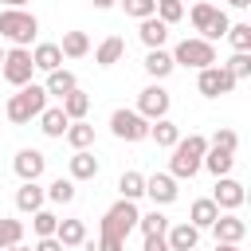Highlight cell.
I'll use <instances>...</instances> for the list:
<instances>
[{"label":"cell","mask_w":251,"mask_h":251,"mask_svg":"<svg viewBox=\"0 0 251 251\" xmlns=\"http://www.w3.org/2000/svg\"><path fill=\"white\" fill-rule=\"evenodd\" d=\"M192 251H200V247H192Z\"/></svg>","instance_id":"f907efd6"},{"label":"cell","mask_w":251,"mask_h":251,"mask_svg":"<svg viewBox=\"0 0 251 251\" xmlns=\"http://www.w3.org/2000/svg\"><path fill=\"white\" fill-rule=\"evenodd\" d=\"M27 0H4V8H24Z\"/></svg>","instance_id":"c3c4849f"},{"label":"cell","mask_w":251,"mask_h":251,"mask_svg":"<svg viewBox=\"0 0 251 251\" xmlns=\"http://www.w3.org/2000/svg\"><path fill=\"white\" fill-rule=\"evenodd\" d=\"M86 110H90V94H82L78 86H75L71 94H63V114H67L71 122H82Z\"/></svg>","instance_id":"83f0119b"},{"label":"cell","mask_w":251,"mask_h":251,"mask_svg":"<svg viewBox=\"0 0 251 251\" xmlns=\"http://www.w3.org/2000/svg\"><path fill=\"white\" fill-rule=\"evenodd\" d=\"M122 247H126V239H114V235H102L94 251H122Z\"/></svg>","instance_id":"b9f144b4"},{"label":"cell","mask_w":251,"mask_h":251,"mask_svg":"<svg viewBox=\"0 0 251 251\" xmlns=\"http://www.w3.org/2000/svg\"><path fill=\"white\" fill-rule=\"evenodd\" d=\"M43 192H47V200H51V204H71V200L78 196V188H75V180H71V176L51 180V188H43Z\"/></svg>","instance_id":"4dcf8cb0"},{"label":"cell","mask_w":251,"mask_h":251,"mask_svg":"<svg viewBox=\"0 0 251 251\" xmlns=\"http://www.w3.org/2000/svg\"><path fill=\"white\" fill-rule=\"evenodd\" d=\"M227 8H239L243 12V8H251V0H227Z\"/></svg>","instance_id":"bcb514c9"},{"label":"cell","mask_w":251,"mask_h":251,"mask_svg":"<svg viewBox=\"0 0 251 251\" xmlns=\"http://www.w3.org/2000/svg\"><path fill=\"white\" fill-rule=\"evenodd\" d=\"M243 196H247V192H243V184H239V180H231V176H220L208 200H212L220 212H235V208L243 204Z\"/></svg>","instance_id":"30bf717a"},{"label":"cell","mask_w":251,"mask_h":251,"mask_svg":"<svg viewBox=\"0 0 251 251\" xmlns=\"http://www.w3.org/2000/svg\"><path fill=\"white\" fill-rule=\"evenodd\" d=\"M4 251H31L27 243H12V247H4Z\"/></svg>","instance_id":"7dc6e473"},{"label":"cell","mask_w":251,"mask_h":251,"mask_svg":"<svg viewBox=\"0 0 251 251\" xmlns=\"http://www.w3.org/2000/svg\"><path fill=\"white\" fill-rule=\"evenodd\" d=\"M63 137H67L71 149H90V145H94V126H86V122H71Z\"/></svg>","instance_id":"f546056e"},{"label":"cell","mask_w":251,"mask_h":251,"mask_svg":"<svg viewBox=\"0 0 251 251\" xmlns=\"http://www.w3.org/2000/svg\"><path fill=\"white\" fill-rule=\"evenodd\" d=\"M47 110V90L43 86H35V82H27V86H20L12 98H8V106H4V114H8V122L12 126H27L31 118H39Z\"/></svg>","instance_id":"7a4b0ae2"},{"label":"cell","mask_w":251,"mask_h":251,"mask_svg":"<svg viewBox=\"0 0 251 251\" xmlns=\"http://www.w3.org/2000/svg\"><path fill=\"white\" fill-rule=\"evenodd\" d=\"M169 106H173V98H169V90H165L161 82H153V86H145V90L137 94V114H141L145 122L169 118Z\"/></svg>","instance_id":"ba28073f"},{"label":"cell","mask_w":251,"mask_h":251,"mask_svg":"<svg viewBox=\"0 0 251 251\" xmlns=\"http://www.w3.org/2000/svg\"><path fill=\"white\" fill-rule=\"evenodd\" d=\"M78 82H75V75L67 71V67H59V71H51L47 75V82H43V90H47V98L55 94V98H63V94H71Z\"/></svg>","instance_id":"484cf974"},{"label":"cell","mask_w":251,"mask_h":251,"mask_svg":"<svg viewBox=\"0 0 251 251\" xmlns=\"http://www.w3.org/2000/svg\"><path fill=\"white\" fill-rule=\"evenodd\" d=\"M31 63H35V71H43V75L59 71V67H63V51H59V43H39V47L31 51Z\"/></svg>","instance_id":"d6986e66"},{"label":"cell","mask_w":251,"mask_h":251,"mask_svg":"<svg viewBox=\"0 0 251 251\" xmlns=\"http://www.w3.org/2000/svg\"><path fill=\"white\" fill-rule=\"evenodd\" d=\"M90 4H94V8H98V12H106V8H114V4H118V0H90Z\"/></svg>","instance_id":"f6af8a7d"},{"label":"cell","mask_w":251,"mask_h":251,"mask_svg":"<svg viewBox=\"0 0 251 251\" xmlns=\"http://www.w3.org/2000/svg\"><path fill=\"white\" fill-rule=\"evenodd\" d=\"M67 126H71V118L63 114V106H47V110L39 114V129H43L47 137H63Z\"/></svg>","instance_id":"44dd1931"},{"label":"cell","mask_w":251,"mask_h":251,"mask_svg":"<svg viewBox=\"0 0 251 251\" xmlns=\"http://www.w3.org/2000/svg\"><path fill=\"white\" fill-rule=\"evenodd\" d=\"M12 243H24V220H8V216H0V251L12 247Z\"/></svg>","instance_id":"836d02e7"},{"label":"cell","mask_w":251,"mask_h":251,"mask_svg":"<svg viewBox=\"0 0 251 251\" xmlns=\"http://www.w3.org/2000/svg\"><path fill=\"white\" fill-rule=\"evenodd\" d=\"M137 35H141V43H145L149 51H157V47H165V39H169V24H161L157 16H149V20H141Z\"/></svg>","instance_id":"ac0fdd59"},{"label":"cell","mask_w":251,"mask_h":251,"mask_svg":"<svg viewBox=\"0 0 251 251\" xmlns=\"http://www.w3.org/2000/svg\"><path fill=\"white\" fill-rule=\"evenodd\" d=\"M137 204L133 200H118V204H110L106 208V216H102V235H114V239H126L133 227H137Z\"/></svg>","instance_id":"5b68a950"},{"label":"cell","mask_w":251,"mask_h":251,"mask_svg":"<svg viewBox=\"0 0 251 251\" xmlns=\"http://www.w3.org/2000/svg\"><path fill=\"white\" fill-rule=\"evenodd\" d=\"M55 239H59L63 247H82V243H86V224H82V220H59Z\"/></svg>","instance_id":"7402d4cb"},{"label":"cell","mask_w":251,"mask_h":251,"mask_svg":"<svg viewBox=\"0 0 251 251\" xmlns=\"http://www.w3.org/2000/svg\"><path fill=\"white\" fill-rule=\"evenodd\" d=\"M212 235H216V243H239V239L247 235V224H243L235 212H220L216 224H212Z\"/></svg>","instance_id":"7c38bea8"},{"label":"cell","mask_w":251,"mask_h":251,"mask_svg":"<svg viewBox=\"0 0 251 251\" xmlns=\"http://www.w3.org/2000/svg\"><path fill=\"white\" fill-rule=\"evenodd\" d=\"M216 216H220V208H216V204L204 196V200H196V204H192V212H188V224H192L196 231H204V227H212V224H216Z\"/></svg>","instance_id":"4316f807"},{"label":"cell","mask_w":251,"mask_h":251,"mask_svg":"<svg viewBox=\"0 0 251 251\" xmlns=\"http://www.w3.org/2000/svg\"><path fill=\"white\" fill-rule=\"evenodd\" d=\"M118 192H122V200H133V204H137V200L145 196V176L133 173V169L122 173V176H118Z\"/></svg>","instance_id":"f1b7e54d"},{"label":"cell","mask_w":251,"mask_h":251,"mask_svg":"<svg viewBox=\"0 0 251 251\" xmlns=\"http://www.w3.org/2000/svg\"><path fill=\"white\" fill-rule=\"evenodd\" d=\"M180 16H184V0H157V20H161V24L173 27Z\"/></svg>","instance_id":"d590c367"},{"label":"cell","mask_w":251,"mask_h":251,"mask_svg":"<svg viewBox=\"0 0 251 251\" xmlns=\"http://www.w3.org/2000/svg\"><path fill=\"white\" fill-rule=\"evenodd\" d=\"M110 129H114L118 141H145L149 137V122L137 110H126V106L110 114Z\"/></svg>","instance_id":"52a82bcc"},{"label":"cell","mask_w":251,"mask_h":251,"mask_svg":"<svg viewBox=\"0 0 251 251\" xmlns=\"http://www.w3.org/2000/svg\"><path fill=\"white\" fill-rule=\"evenodd\" d=\"M196 90H200L204 98H220V94H231V90H235V78L216 63V67L196 71Z\"/></svg>","instance_id":"9c48e42d"},{"label":"cell","mask_w":251,"mask_h":251,"mask_svg":"<svg viewBox=\"0 0 251 251\" xmlns=\"http://www.w3.org/2000/svg\"><path fill=\"white\" fill-rule=\"evenodd\" d=\"M165 243H169V251H192V247L200 243V231H196L188 220H184V224H169Z\"/></svg>","instance_id":"5bb4252c"},{"label":"cell","mask_w":251,"mask_h":251,"mask_svg":"<svg viewBox=\"0 0 251 251\" xmlns=\"http://www.w3.org/2000/svg\"><path fill=\"white\" fill-rule=\"evenodd\" d=\"M31 71H35V63H31V51H27V47H8V51H4V63H0L4 82L27 86V82H31Z\"/></svg>","instance_id":"8992f818"},{"label":"cell","mask_w":251,"mask_h":251,"mask_svg":"<svg viewBox=\"0 0 251 251\" xmlns=\"http://www.w3.org/2000/svg\"><path fill=\"white\" fill-rule=\"evenodd\" d=\"M208 145H212V149H227V153H235V149H239V137H235V129H216Z\"/></svg>","instance_id":"60d3db41"},{"label":"cell","mask_w":251,"mask_h":251,"mask_svg":"<svg viewBox=\"0 0 251 251\" xmlns=\"http://www.w3.org/2000/svg\"><path fill=\"white\" fill-rule=\"evenodd\" d=\"M0 63H4V47H0Z\"/></svg>","instance_id":"681fc988"},{"label":"cell","mask_w":251,"mask_h":251,"mask_svg":"<svg viewBox=\"0 0 251 251\" xmlns=\"http://www.w3.org/2000/svg\"><path fill=\"white\" fill-rule=\"evenodd\" d=\"M141 251H169V243H165V235H145V247Z\"/></svg>","instance_id":"ee69618b"},{"label":"cell","mask_w":251,"mask_h":251,"mask_svg":"<svg viewBox=\"0 0 251 251\" xmlns=\"http://www.w3.org/2000/svg\"><path fill=\"white\" fill-rule=\"evenodd\" d=\"M63 59H82L90 51V35L86 31H63V43H59Z\"/></svg>","instance_id":"cb8c5ba5"},{"label":"cell","mask_w":251,"mask_h":251,"mask_svg":"<svg viewBox=\"0 0 251 251\" xmlns=\"http://www.w3.org/2000/svg\"><path fill=\"white\" fill-rule=\"evenodd\" d=\"M39 31V20L24 8H4L0 12V39H8L12 47H27Z\"/></svg>","instance_id":"3957f363"},{"label":"cell","mask_w":251,"mask_h":251,"mask_svg":"<svg viewBox=\"0 0 251 251\" xmlns=\"http://www.w3.org/2000/svg\"><path fill=\"white\" fill-rule=\"evenodd\" d=\"M173 71H176V67H173V55H169L165 47H157V51H149V55H145V75H149V78H157V82H161V78H169Z\"/></svg>","instance_id":"ffe728a7"},{"label":"cell","mask_w":251,"mask_h":251,"mask_svg":"<svg viewBox=\"0 0 251 251\" xmlns=\"http://www.w3.org/2000/svg\"><path fill=\"white\" fill-rule=\"evenodd\" d=\"M43 200H47V192L39 188V180H24V184H20V192H16V208H20V212H27V216H31V212H39V208H43Z\"/></svg>","instance_id":"e0dca14e"},{"label":"cell","mask_w":251,"mask_h":251,"mask_svg":"<svg viewBox=\"0 0 251 251\" xmlns=\"http://www.w3.org/2000/svg\"><path fill=\"white\" fill-rule=\"evenodd\" d=\"M137 227H141V235H165V231H169V216H161V212L153 208V212L137 216Z\"/></svg>","instance_id":"d6a6232c"},{"label":"cell","mask_w":251,"mask_h":251,"mask_svg":"<svg viewBox=\"0 0 251 251\" xmlns=\"http://www.w3.org/2000/svg\"><path fill=\"white\" fill-rule=\"evenodd\" d=\"M67 169H71V180L78 184V180H94L98 176V157L90 153V149H75V157L67 161Z\"/></svg>","instance_id":"9a60e30c"},{"label":"cell","mask_w":251,"mask_h":251,"mask_svg":"<svg viewBox=\"0 0 251 251\" xmlns=\"http://www.w3.org/2000/svg\"><path fill=\"white\" fill-rule=\"evenodd\" d=\"M224 39H227L235 51H251V24H231Z\"/></svg>","instance_id":"8d00e7d4"},{"label":"cell","mask_w":251,"mask_h":251,"mask_svg":"<svg viewBox=\"0 0 251 251\" xmlns=\"http://www.w3.org/2000/svg\"><path fill=\"white\" fill-rule=\"evenodd\" d=\"M122 8H126V16H133V20L157 16V0H122Z\"/></svg>","instance_id":"ab89813d"},{"label":"cell","mask_w":251,"mask_h":251,"mask_svg":"<svg viewBox=\"0 0 251 251\" xmlns=\"http://www.w3.org/2000/svg\"><path fill=\"white\" fill-rule=\"evenodd\" d=\"M227 27H231V20H227V12H224V8H216V16H212V24H208V31H204L200 39H208V43H212V39H224V35H227Z\"/></svg>","instance_id":"f35d334b"},{"label":"cell","mask_w":251,"mask_h":251,"mask_svg":"<svg viewBox=\"0 0 251 251\" xmlns=\"http://www.w3.org/2000/svg\"><path fill=\"white\" fill-rule=\"evenodd\" d=\"M192 27L196 31H208V24H212V16H216V4H208V0H200V4H192Z\"/></svg>","instance_id":"74e56055"},{"label":"cell","mask_w":251,"mask_h":251,"mask_svg":"<svg viewBox=\"0 0 251 251\" xmlns=\"http://www.w3.org/2000/svg\"><path fill=\"white\" fill-rule=\"evenodd\" d=\"M173 67H188V71H204V67H216V47L208 43V39H200V35H192V39H180L173 51Z\"/></svg>","instance_id":"277c9868"},{"label":"cell","mask_w":251,"mask_h":251,"mask_svg":"<svg viewBox=\"0 0 251 251\" xmlns=\"http://www.w3.org/2000/svg\"><path fill=\"white\" fill-rule=\"evenodd\" d=\"M176 180L169 176V173H153V176H145V196L153 200V204H173L176 200Z\"/></svg>","instance_id":"4fadbf2b"},{"label":"cell","mask_w":251,"mask_h":251,"mask_svg":"<svg viewBox=\"0 0 251 251\" xmlns=\"http://www.w3.org/2000/svg\"><path fill=\"white\" fill-rule=\"evenodd\" d=\"M200 169H208V173L220 180V176H227V173L235 169V153H227V149H212V145H208V153H204Z\"/></svg>","instance_id":"2e32d148"},{"label":"cell","mask_w":251,"mask_h":251,"mask_svg":"<svg viewBox=\"0 0 251 251\" xmlns=\"http://www.w3.org/2000/svg\"><path fill=\"white\" fill-rule=\"evenodd\" d=\"M12 169H16V176H20V180H39V176H43V169H47V157H43L39 149H20V153H16V161H12Z\"/></svg>","instance_id":"8fae6325"},{"label":"cell","mask_w":251,"mask_h":251,"mask_svg":"<svg viewBox=\"0 0 251 251\" xmlns=\"http://www.w3.org/2000/svg\"><path fill=\"white\" fill-rule=\"evenodd\" d=\"M208 153V137L204 133H188L173 145V161H169V176L173 180H192L200 173V161Z\"/></svg>","instance_id":"6da1fadb"},{"label":"cell","mask_w":251,"mask_h":251,"mask_svg":"<svg viewBox=\"0 0 251 251\" xmlns=\"http://www.w3.org/2000/svg\"><path fill=\"white\" fill-rule=\"evenodd\" d=\"M122 55H126V39L110 35V39H102V43H98V51H94V63H98V67H114Z\"/></svg>","instance_id":"d4e9b609"},{"label":"cell","mask_w":251,"mask_h":251,"mask_svg":"<svg viewBox=\"0 0 251 251\" xmlns=\"http://www.w3.org/2000/svg\"><path fill=\"white\" fill-rule=\"evenodd\" d=\"M220 67L239 82V78H247V75H251V51H235V55H231L227 63H220Z\"/></svg>","instance_id":"e575fe53"},{"label":"cell","mask_w":251,"mask_h":251,"mask_svg":"<svg viewBox=\"0 0 251 251\" xmlns=\"http://www.w3.org/2000/svg\"><path fill=\"white\" fill-rule=\"evenodd\" d=\"M31 251H67V247H63L55 235H47V239H35V247H31Z\"/></svg>","instance_id":"7bdbcfd3"},{"label":"cell","mask_w":251,"mask_h":251,"mask_svg":"<svg viewBox=\"0 0 251 251\" xmlns=\"http://www.w3.org/2000/svg\"><path fill=\"white\" fill-rule=\"evenodd\" d=\"M55 227H59V216H55V212H47V208H39V212H31V231H35L39 239H47V235H55Z\"/></svg>","instance_id":"1f68e13d"},{"label":"cell","mask_w":251,"mask_h":251,"mask_svg":"<svg viewBox=\"0 0 251 251\" xmlns=\"http://www.w3.org/2000/svg\"><path fill=\"white\" fill-rule=\"evenodd\" d=\"M149 137H153L161 149H173V145L180 141V126H176V122H169V118H161V122H149Z\"/></svg>","instance_id":"603a6c76"}]
</instances>
